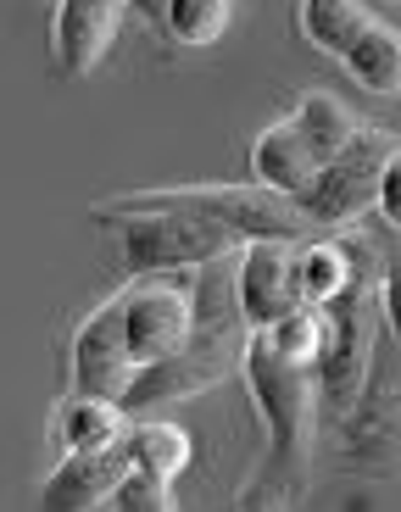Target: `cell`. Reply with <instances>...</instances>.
I'll use <instances>...</instances> for the list:
<instances>
[{
  "instance_id": "277c9868",
  "label": "cell",
  "mask_w": 401,
  "mask_h": 512,
  "mask_svg": "<svg viewBox=\"0 0 401 512\" xmlns=\"http://www.w3.org/2000/svg\"><path fill=\"white\" fill-rule=\"evenodd\" d=\"M396 151H401L396 134H385V128H357V140H351L340 156H329V162L318 167L312 190L301 195L307 218L318 223V229L357 223L368 206H379V184H385V167H390Z\"/></svg>"
},
{
  "instance_id": "603a6c76",
  "label": "cell",
  "mask_w": 401,
  "mask_h": 512,
  "mask_svg": "<svg viewBox=\"0 0 401 512\" xmlns=\"http://www.w3.org/2000/svg\"><path fill=\"white\" fill-rule=\"evenodd\" d=\"M134 12H140L145 23H156V28H162V12H168V0H134Z\"/></svg>"
},
{
  "instance_id": "ffe728a7",
  "label": "cell",
  "mask_w": 401,
  "mask_h": 512,
  "mask_svg": "<svg viewBox=\"0 0 401 512\" xmlns=\"http://www.w3.org/2000/svg\"><path fill=\"white\" fill-rule=\"evenodd\" d=\"M117 512H179L173 501V479L151 474V468H129V479L117 485Z\"/></svg>"
},
{
  "instance_id": "ac0fdd59",
  "label": "cell",
  "mask_w": 401,
  "mask_h": 512,
  "mask_svg": "<svg viewBox=\"0 0 401 512\" xmlns=\"http://www.w3.org/2000/svg\"><path fill=\"white\" fill-rule=\"evenodd\" d=\"M229 17H234V0H168V12H162V34H168L173 45L201 51V45H218V39H223Z\"/></svg>"
},
{
  "instance_id": "9c48e42d",
  "label": "cell",
  "mask_w": 401,
  "mask_h": 512,
  "mask_svg": "<svg viewBox=\"0 0 401 512\" xmlns=\"http://www.w3.org/2000/svg\"><path fill=\"white\" fill-rule=\"evenodd\" d=\"M123 479H129V451H123V440L106 451H67L51 474H45L39 507L45 512H95L117 496Z\"/></svg>"
},
{
  "instance_id": "4fadbf2b",
  "label": "cell",
  "mask_w": 401,
  "mask_h": 512,
  "mask_svg": "<svg viewBox=\"0 0 401 512\" xmlns=\"http://www.w3.org/2000/svg\"><path fill=\"white\" fill-rule=\"evenodd\" d=\"M51 429H56L62 457L67 451H106L129 435V429H123V407H117V401H101V396H67L62 407H56Z\"/></svg>"
},
{
  "instance_id": "7402d4cb",
  "label": "cell",
  "mask_w": 401,
  "mask_h": 512,
  "mask_svg": "<svg viewBox=\"0 0 401 512\" xmlns=\"http://www.w3.org/2000/svg\"><path fill=\"white\" fill-rule=\"evenodd\" d=\"M379 218H385L390 229L401 234V151L390 156V167H385V184H379Z\"/></svg>"
},
{
  "instance_id": "484cf974",
  "label": "cell",
  "mask_w": 401,
  "mask_h": 512,
  "mask_svg": "<svg viewBox=\"0 0 401 512\" xmlns=\"http://www.w3.org/2000/svg\"><path fill=\"white\" fill-rule=\"evenodd\" d=\"M390 6H396V0H390Z\"/></svg>"
},
{
  "instance_id": "d6986e66",
  "label": "cell",
  "mask_w": 401,
  "mask_h": 512,
  "mask_svg": "<svg viewBox=\"0 0 401 512\" xmlns=\"http://www.w3.org/2000/svg\"><path fill=\"white\" fill-rule=\"evenodd\" d=\"M257 334H268L290 362L318 368V357H324V346H329V318H324V307H296L290 318H279L273 329H257Z\"/></svg>"
},
{
  "instance_id": "cb8c5ba5",
  "label": "cell",
  "mask_w": 401,
  "mask_h": 512,
  "mask_svg": "<svg viewBox=\"0 0 401 512\" xmlns=\"http://www.w3.org/2000/svg\"><path fill=\"white\" fill-rule=\"evenodd\" d=\"M246 512H279V496H268V490H251Z\"/></svg>"
},
{
  "instance_id": "8992f818",
  "label": "cell",
  "mask_w": 401,
  "mask_h": 512,
  "mask_svg": "<svg viewBox=\"0 0 401 512\" xmlns=\"http://www.w3.org/2000/svg\"><path fill=\"white\" fill-rule=\"evenodd\" d=\"M134 384H140V362H134L129 334H123V301L112 295L73 329V396H101L123 407L134 396Z\"/></svg>"
},
{
  "instance_id": "5b68a950",
  "label": "cell",
  "mask_w": 401,
  "mask_h": 512,
  "mask_svg": "<svg viewBox=\"0 0 401 512\" xmlns=\"http://www.w3.org/2000/svg\"><path fill=\"white\" fill-rule=\"evenodd\" d=\"M168 201L179 206H195V212H207V218L229 223L240 240H312L318 223L307 218V206L296 195H279L268 184H184V190H162Z\"/></svg>"
},
{
  "instance_id": "2e32d148",
  "label": "cell",
  "mask_w": 401,
  "mask_h": 512,
  "mask_svg": "<svg viewBox=\"0 0 401 512\" xmlns=\"http://www.w3.org/2000/svg\"><path fill=\"white\" fill-rule=\"evenodd\" d=\"M290 123L307 134V145L324 156V162L346 151V145L357 140V128H363L357 117H351V106L340 101V95H329V90H307V95H301L296 112H290Z\"/></svg>"
},
{
  "instance_id": "e0dca14e",
  "label": "cell",
  "mask_w": 401,
  "mask_h": 512,
  "mask_svg": "<svg viewBox=\"0 0 401 512\" xmlns=\"http://www.w3.org/2000/svg\"><path fill=\"white\" fill-rule=\"evenodd\" d=\"M123 451H129V468H151V474H184L190 468V440L173 423H134L123 435Z\"/></svg>"
},
{
  "instance_id": "9a60e30c",
  "label": "cell",
  "mask_w": 401,
  "mask_h": 512,
  "mask_svg": "<svg viewBox=\"0 0 401 512\" xmlns=\"http://www.w3.org/2000/svg\"><path fill=\"white\" fill-rule=\"evenodd\" d=\"M351 273L357 262L346 256L340 240H301L296 245V284L307 307H335L340 295L351 290Z\"/></svg>"
},
{
  "instance_id": "3957f363",
  "label": "cell",
  "mask_w": 401,
  "mask_h": 512,
  "mask_svg": "<svg viewBox=\"0 0 401 512\" xmlns=\"http://www.w3.org/2000/svg\"><path fill=\"white\" fill-rule=\"evenodd\" d=\"M117 301H123V334H129L140 373L156 362H173L195 340L201 301H195L190 273H140L129 290H117Z\"/></svg>"
},
{
  "instance_id": "5bb4252c",
  "label": "cell",
  "mask_w": 401,
  "mask_h": 512,
  "mask_svg": "<svg viewBox=\"0 0 401 512\" xmlns=\"http://www.w3.org/2000/svg\"><path fill=\"white\" fill-rule=\"evenodd\" d=\"M340 67H346V78L357 84V90L401 95V28H390V23H379V17H374V28H368L346 56H340Z\"/></svg>"
},
{
  "instance_id": "8fae6325",
  "label": "cell",
  "mask_w": 401,
  "mask_h": 512,
  "mask_svg": "<svg viewBox=\"0 0 401 512\" xmlns=\"http://www.w3.org/2000/svg\"><path fill=\"white\" fill-rule=\"evenodd\" d=\"M318 167H324V156L307 145V134H301L296 123H268L251 140V173H257V184H268V190L279 195H307L312 179H318Z\"/></svg>"
},
{
  "instance_id": "d4e9b609",
  "label": "cell",
  "mask_w": 401,
  "mask_h": 512,
  "mask_svg": "<svg viewBox=\"0 0 401 512\" xmlns=\"http://www.w3.org/2000/svg\"><path fill=\"white\" fill-rule=\"evenodd\" d=\"M95 512H117V501H106V507H95Z\"/></svg>"
},
{
  "instance_id": "ba28073f",
  "label": "cell",
  "mask_w": 401,
  "mask_h": 512,
  "mask_svg": "<svg viewBox=\"0 0 401 512\" xmlns=\"http://www.w3.org/2000/svg\"><path fill=\"white\" fill-rule=\"evenodd\" d=\"M134 0H56L51 17V56L67 78H84L106 62V51L123 34Z\"/></svg>"
},
{
  "instance_id": "30bf717a",
  "label": "cell",
  "mask_w": 401,
  "mask_h": 512,
  "mask_svg": "<svg viewBox=\"0 0 401 512\" xmlns=\"http://www.w3.org/2000/svg\"><path fill=\"white\" fill-rule=\"evenodd\" d=\"M363 368H368V312L357 295H340L335 318H329V346L318 357V379L329 384L335 407H351L357 390H363Z\"/></svg>"
},
{
  "instance_id": "7a4b0ae2",
  "label": "cell",
  "mask_w": 401,
  "mask_h": 512,
  "mask_svg": "<svg viewBox=\"0 0 401 512\" xmlns=\"http://www.w3.org/2000/svg\"><path fill=\"white\" fill-rule=\"evenodd\" d=\"M240 373L251 384V401H257L262 423H268L273 457L296 462L312 440V368L307 362H290L285 351L273 346L268 334H251L240 346Z\"/></svg>"
},
{
  "instance_id": "52a82bcc",
  "label": "cell",
  "mask_w": 401,
  "mask_h": 512,
  "mask_svg": "<svg viewBox=\"0 0 401 512\" xmlns=\"http://www.w3.org/2000/svg\"><path fill=\"white\" fill-rule=\"evenodd\" d=\"M234 307H240V323L251 334L273 329L279 318H290L301 301L296 284V245L290 240H251L234 262Z\"/></svg>"
},
{
  "instance_id": "7c38bea8",
  "label": "cell",
  "mask_w": 401,
  "mask_h": 512,
  "mask_svg": "<svg viewBox=\"0 0 401 512\" xmlns=\"http://www.w3.org/2000/svg\"><path fill=\"white\" fill-rule=\"evenodd\" d=\"M368 28H374V12H368L363 0H296V34L307 39L312 51L335 56V62Z\"/></svg>"
},
{
  "instance_id": "44dd1931",
  "label": "cell",
  "mask_w": 401,
  "mask_h": 512,
  "mask_svg": "<svg viewBox=\"0 0 401 512\" xmlns=\"http://www.w3.org/2000/svg\"><path fill=\"white\" fill-rule=\"evenodd\" d=\"M379 307H385L390 334H396V346H401V251H390L385 268H379Z\"/></svg>"
},
{
  "instance_id": "6da1fadb",
  "label": "cell",
  "mask_w": 401,
  "mask_h": 512,
  "mask_svg": "<svg viewBox=\"0 0 401 512\" xmlns=\"http://www.w3.org/2000/svg\"><path fill=\"white\" fill-rule=\"evenodd\" d=\"M95 218L112 223L123 234V262L129 273H195L212 268L218 256L240 251V234L229 223L195 212V206L168 201L162 190H140V195H117V201H101Z\"/></svg>"
}]
</instances>
